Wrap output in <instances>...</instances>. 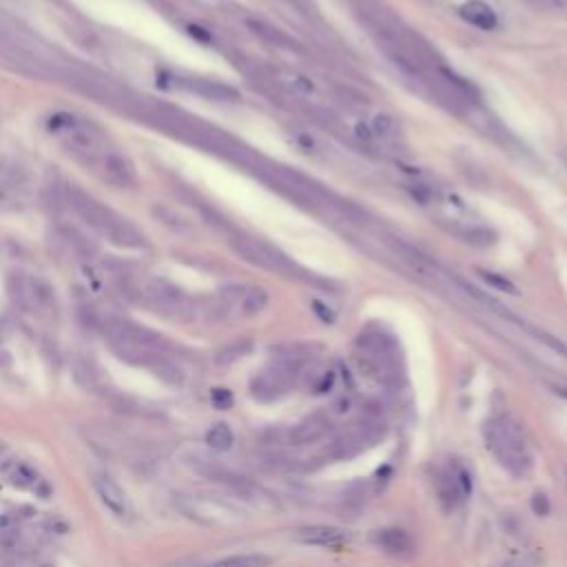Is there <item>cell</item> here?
<instances>
[{
	"mask_svg": "<svg viewBox=\"0 0 567 567\" xmlns=\"http://www.w3.org/2000/svg\"><path fill=\"white\" fill-rule=\"evenodd\" d=\"M211 403L217 410H229L233 406V392L229 388H213L211 390Z\"/></svg>",
	"mask_w": 567,
	"mask_h": 567,
	"instance_id": "cell-26",
	"label": "cell"
},
{
	"mask_svg": "<svg viewBox=\"0 0 567 567\" xmlns=\"http://www.w3.org/2000/svg\"><path fill=\"white\" fill-rule=\"evenodd\" d=\"M249 27H251V31H255L259 38L271 40V43H275V45H286V47H288V38L284 36V33H279L275 27H269V25H264V23H249Z\"/></svg>",
	"mask_w": 567,
	"mask_h": 567,
	"instance_id": "cell-24",
	"label": "cell"
},
{
	"mask_svg": "<svg viewBox=\"0 0 567 567\" xmlns=\"http://www.w3.org/2000/svg\"><path fill=\"white\" fill-rule=\"evenodd\" d=\"M508 567H534L528 558H519V561H514V563H510Z\"/></svg>",
	"mask_w": 567,
	"mask_h": 567,
	"instance_id": "cell-30",
	"label": "cell"
},
{
	"mask_svg": "<svg viewBox=\"0 0 567 567\" xmlns=\"http://www.w3.org/2000/svg\"><path fill=\"white\" fill-rule=\"evenodd\" d=\"M532 5L545 11H556L565 7V0H532Z\"/></svg>",
	"mask_w": 567,
	"mask_h": 567,
	"instance_id": "cell-28",
	"label": "cell"
},
{
	"mask_svg": "<svg viewBox=\"0 0 567 567\" xmlns=\"http://www.w3.org/2000/svg\"><path fill=\"white\" fill-rule=\"evenodd\" d=\"M3 474L7 477V481L11 485H16V488L20 490H31V492H38V494H43L47 499L49 494V485L45 483V479L40 477V472L36 468H31L29 463L25 461H7L3 465Z\"/></svg>",
	"mask_w": 567,
	"mask_h": 567,
	"instance_id": "cell-11",
	"label": "cell"
},
{
	"mask_svg": "<svg viewBox=\"0 0 567 567\" xmlns=\"http://www.w3.org/2000/svg\"><path fill=\"white\" fill-rule=\"evenodd\" d=\"M331 432V419L326 415H313L299 421L288 430V445H311Z\"/></svg>",
	"mask_w": 567,
	"mask_h": 567,
	"instance_id": "cell-13",
	"label": "cell"
},
{
	"mask_svg": "<svg viewBox=\"0 0 567 567\" xmlns=\"http://www.w3.org/2000/svg\"><path fill=\"white\" fill-rule=\"evenodd\" d=\"M357 135H359V137H363V140H370V137H373L370 129H368L366 125H361V123L357 125Z\"/></svg>",
	"mask_w": 567,
	"mask_h": 567,
	"instance_id": "cell-29",
	"label": "cell"
},
{
	"mask_svg": "<svg viewBox=\"0 0 567 567\" xmlns=\"http://www.w3.org/2000/svg\"><path fill=\"white\" fill-rule=\"evenodd\" d=\"M461 18L465 23H470L472 27H479L483 31H492L499 27V18L494 14V9L483 3V0H470L461 7Z\"/></svg>",
	"mask_w": 567,
	"mask_h": 567,
	"instance_id": "cell-15",
	"label": "cell"
},
{
	"mask_svg": "<svg viewBox=\"0 0 567 567\" xmlns=\"http://www.w3.org/2000/svg\"><path fill=\"white\" fill-rule=\"evenodd\" d=\"M465 241H470L474 246H488V244H494V235L488 231V229H470L463 233Z\"/></svg>",
	"mask_w": 567,
	"mask_h": 567,
	"instance_id": "cell-25",
	"label": "cell"
},
{
	"mask_svg": "<svg viewBox=\"0 0 567 567\" xmlns=\"http://www.w3.org/2000/svg\"><path fill=\"white\" fill-rule=\"evenodd\" d=\"M98 167H100V171H103V177L109 182V184H113L118 189H133L137 184L135 169L129 162V157L123 153L107 151Z\"/></svg>",
	"mask_w": 567,
	"mask_h": 567,
	"instance_id": "cell-9",
	"label": "cell"
},
{
	"mask_svg": "<svg viewBox=\"0 0 567 567\" xmlns=\"http://www.w3.org/2000/svg\"><path fill=\"white\" fill-rule=\"evenodd\" d=\"M233 249L255 266H261V269L286 275V277H295V264L281 251L271 246L269 241H261L255 237H235Z\"/></svg>",
	"mask_w": 567,
	"mask_h": 567,
	"instance_id": "cell-7",
	"label": "cell"
},
{
	"mask_svg": "<svg viewBox=\"0 0 567 567\" xmlns=\"http://www.w3.org/2000/svg\"><path fill=\"white\" fill-rule=\"evenodd\" d=\"M67 197H69L71 209L78 213V217L83 219L87 227H91L98 235L109 239L111 244L120 249H133V251L147 249L145 235H142L131 222L120 217L113 209L103 204V202L95 199L93 195L80 191L78 187H69Z\"/></svg>",
	"mask_w": 567,
	"mask_h": 567,
	"instance_id": "cell-1",
	"label": "cell"
},
{
	"mask_svg": "<svg viewBox=\"0 0 567 567\" xmlns=\"http://www.w3.org/2000/svg\"><path fill=\"white\" fill-rule=\"evenodd\" d=\"M140 295L145 297L153 308H157L162 313H169V315H175V317L187 315L189 308H191L189 297L182 293L180 288L171 286L169 281H162V279H153V281L145 284Z\"/></svg>",
	"mask_w": 567,
	"mask_h": 567,
	"instance_id": "cell-8",
	"label": "cell"
},
{
	"mask_svg": "<svg viewBox=\"0 0 567 567\" xmlns=\"http://www.w3.org/2000/svg\"><path fill=\"white\" fill-rule=\"evenodd\" d=\"M273 558L259 552H244V554H231L219 558L209 567H271Z\"/></svg>",
	"mask_w": 567,
	"mask_h": 567,
	"instance_id": "cell-18",
	"label": "cell"
},
{
	"mask_svg": "<svg viewBox=\"0 0 567 567\" xmlns=\"http://www.w3.org/2000/svg\"><path fill=\"white\" fill-rule=\"evenodd\" d=\"M375 543L379 545L383 552L395 556V558H410L415 554V550H417L415 539L406 530H401V528L379 530L375 534Z\"/></svg>",
	"mask_w": 567,
	"mask_h": 567,
	"instance_id": "cell-14",
	"label": "cell"
},
{
	"mask_svg": "<svg viewBox=\"0 0 567 567\" xmlns=\"http://www.w3.org/2000/svg\"><path fill=\"white\" fill-rule=\"evenodd\" d=\"M103 331L111 341V348L120 359H127L129 363L137 366H151V363L165 355L167 341L157 333L137 326V323L120 317H105Z\"/></svg>",
	"mask_w": 567,
	"mask_h": 567,
	"instance_id": "cell-3",
	"label": "cell"
},
{
	"mask_svg": "<svg viewBox=\"0 0 567 567\" xmlns=\"http://www.w3.org/2000/svg\"><path fill=\"white\" fill-rule=\"evenodd\" d=\"M7 295L16 308L29 315H45L56 306L53 288L49 284L31 273L16 271L7 277Z\"/></svg>",
	"mask_w": 567,
	"mask_h": 567,
	"instance_id": "cell-5",
	"label": "cell"
},
{
	"mask_svg": "<svg viewBox=\"0 0 567 567\" xmlns=\"http://www.w3.org/2000/svg\"><path fill=\"white\" fill-rule=\"evenodd\" d=\"M53 135L65 142V147L76 153L80 160L89 165H100V160L109 151L105 147V137L91 123L83 118H76L71 113H56L49 123Z\"/></svg>",
	"mask_w": 567,
	"mask_h": 567,
	"instance_id": "cell-4",
	"label": "cell"
},
{
	"mask_svg": "<svg viewBox=\"0 0 567 567\" xmlns=\"http://www.w3.org/2000/svg\"><path fill=\"white\" fill-rule=\"evenodd\" d=\"M483 439L494 459L514 477H525L532 468V454L519 423L508 415H494L483 425Z\"/></svg>",
	"mask_w": 567,
	"mask_h": 567,
	"instance_id": "cell-2",
	"label": "cell"
},
{
	"mask_svg": "<svg viewBox=\"0 0 567 567\" xmlns=\"http://www.w3.org/2000/svg\"><path fill=\"white\" fill-rule=\"evenodd\" d=\"M207 443H209V448H213L215 452H227L233 448V443H235L233 430L227 423H215L213 428L207 432Z\"/></svg>",
	"mask_w": 567,
	"mask_h": 567,
	"instance_id": "cell-20",
	"label": "cell"
},
{
	"mask_svg": "<svg viewBox=\"0 0 567 567\" xmlns=\"http://www.w3.org/2000/svg\"><path fill=\"white\" fill-rule=\"evenodd\" d=\"M563 353H567V350H565V348H563Z\"/></svg>",
	"mask_w": 567,
	"mask_h": 567,
	"instance_id": "cell-31",
	"label": "cell"
},
{
	"mask_svg": "<svg viewBox=\"0 0 567 567\" xmlns=\"http://www.w3.org/2000/svg\"><path fill=\"white\" fill-rule=\"evenodd\" d=\"M348 532L335 528V525H311L295 532V541L301 545H313V548H341L348 543Z\"/></svg>",
	"mask_w": 567,
	"mask_h": 567,
	"instance_id": "cell-12",
	"label": "cell"
},
{
	"mask_svg": "<svg viewBox=\"0 0 567 567\" xmlns=\"http://www.w3.org/2000/svg\"><path fill=\"white\" fill-rule=\"evenodd\" d=\"M392 249H395V253L406 261V264L417 273V275H428V277H432V264L428 259H425L419 251H415L412 246H408V244H403V241H392Z\"/></svg>",
	"mask_w": 567,
	"mask_h": 567,
	"instance_id": "cell-17",
	"label": "cell"
},
{
	"mask_svg": "<svg viewBox=\"0 0 567 567\" xmlns=\"http://www.w3.org/2000/svg\"><path fill=\"white\" fill-rule=\"evenodd\" d=\"M187 91L197 93L207 100H237V91L231 89L229 85L215 83V80H204V78H187L180 83Z\"/></svg>",
	"mask_w": 567,
	"mask_h": 567,
	"instance_id": "cell-16",
	"label": "cell"
},
{
	"mask_svg": "<svg viewBox=\"0 0 567 567\" xmlns=\"http://www.w3.org/2000/svg\"><path fill=\"white\" fill-rule=\"evenodd\" d=\"M532 510L536 514H548L550 512V499L545 496V494H541V492H536L532 496Z\"/></svg>",
	"mask_w": 567,
	"mask_h": 567,
	"instance_id": "cell-27",
	"label": "cell"
},
{
	"mask_svg": "<svg viewBox=\"0 0 567 567\" xmlns=\"http://www.w3.org/2000/svg\"><path fill=\"white\" fill-rule=\"evenodd\" d=\"M483 281L488 284V286L501 291V293H508V295H519V288L514 286V284L505 277V275H499V273H490V271H479Z\"/></svg>",
	"mask_w": 567,
	"mask_h": 567,
	"instance_id": "cell-23",
	"label": "cell"
},
{
	"mask_svg": "<svg viewBox=\"0 0 567 567\" xmlns=\"http://www.w3.org/2000/svg\"><path fill=\"white\" fill-rule=\"evenodd\" d=\"M241 311L244 315H257L269 306V293L264 288H246L241 293Z\"/></svg>",
	"mask_w": 567,
	"mask_h": 567,
	"instance_id": "cell-21",
	"label": "cell"
},
{
	"mask_svg": "<svg viewBox=\"0 0 567 567\" xmlns=\"http://www.w3.org/2000/svg\"><path fill=\"white\" fill-rule=\"evenodd\" d=\"M33 199L31 173L14 157H0V209L23 211Z\"/></svg>",
	"mask_w": 567,
	"mask_h": 567,
	"instance_id": "cell-6",
	"label": "cell"
},
{
	"mask_svg": "<svg viewBox=\"0 0 567 567\" xmlns=\"http://www.w3.org/2000/svg\"><path fill=\"white\" fill-rule=\"evenodd\" d=\"M373 133L379 135V137H383V140L397 137L399 129H397L395 118H390V115H386V113L375 115V120H373Z\"/></svg>",
	"mask_w": 567,
	"mask_h": 567,
	"instance_id": "cell-22",
	"label": "cell"
},
{
	"mask_svg": "<svg viewBox=\"0 0 567 567\" xmlns=\"http://www.w3.org/2000/svg\"><path fill=\"white\" fill-rule=\"evenodd\" d=\"M91 483H93V490H95L98 499L103 501V505L107 510H111L115 516H127L129 514L127 492L120 488V483L113 477L98 472V474H93Z\"/></svg>",
	"mask_w": 567,
	"mask_h": 567,
	"instance_id": "cell-10",
	"label": "cell"
},
{
	"mask_svg": "<svg viewBox=\"0 0 567 567\" xmlns=\"http://www.w3.org/2000/svg\"><path fill=\"white\" fill-rule=\"evenodd\" d=\"M253 348L251 339H237V341H231L227 346H222L217 353H215V363L217 366H231V363L239 361L241 357H246Z\"/></svg>",
	"mask_w": 567,
	"mask_h": 567,
	"instance_id": "cell-19",
	"label": "cell"
}]
</instances>
